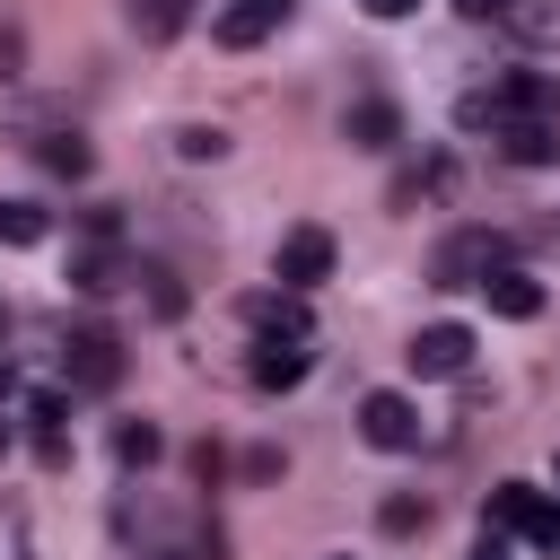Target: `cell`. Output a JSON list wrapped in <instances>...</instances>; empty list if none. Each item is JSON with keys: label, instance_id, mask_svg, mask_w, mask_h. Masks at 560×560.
Listing matches in <instances>:
<instances>
[{"label": "cell", "instance_id": "9a60e30c", "mask_svg": "<svg viewBox=\"0 0 560 560\" xmlns=\"http://www.w3.org/2000/svg\"><path fill=\"white\" fill-rule=\"evenodd\" d=\"M122 18L140 26V44H166V35H184L192 0H122Z\"/></svg>", "mask_w": 560, "mask_h": 560}, {"label": "cell", "instance_id": "f546056e", "mask_svg": "<svg viewBox=\"0 0 560 560\" xmlns=\"http://www.w3.org/2000/svg\"><path fill=\"white\" fill-rule=\"evenodd\" d=\"M359 9H368V18H385V26H394V18H411V9H420V0H359Z\"/></svg>", "mask_w": 560, "mask_h": 560}, {"label": "cell", "instance_id": "5b68a950", "mask_svg": "<svg viewBox=\"0 0 560 560\" xmlns=\"http://www.w3.org/2000/svg\"><path fill=\"white\" fill-rule=\"evenodd\" d=\"M359 438L385 446V455H411V446H420V402H411V394H368V402H359Z\"/></svg>", "mask_w": 560, "mask_h": 560}, {"label": "cell", "instance_id": "f1b7e54d", "mask_svg": "<svg viewBox=\"0 0 560 560\" xmlns=\"http://www.w3.org/2000/svg\"><path fill=\"white\" fill-rule=\"evenodd\" d=\"M472 560H516V534H490V525H481V542H472Z\"/></svg>", "mask_w": 560, "mask_h": 560}, {"label": "cell", "instance_id": "44dd1931", "mask_svg": "<svg viewBox=\"0 0 560 560\" xmlns=\"http://www.w3.org/2000/svg\"><path fill=\"white\" fill-rule=\"evenodd\" d=\"M35 158H44V166H52V175H88V166H96V149H88V140H79V131H52V140H44V149H35Z\"/></svg>", "mask_w": 560, "mask_h": 560}, {"label": "cell", "instance_id": "4316f807", "mask_svg": "<svg viewBox=\"0 0 560 560\" xmlns=\"http://www.w3.org/2000/svg\"><path fill=\"white\" fill-rule=\"evenodd\" d=\"M140 280H149V306H158V315H175V306H184V289H175V271H166V262H140Z\"/></svg>", "mask_w": 560, "mask_h": 560}, {"label": "cell", "instance_id": "277c9868", "mask_svg": "<svg viewBox=\"0 0 560 560\" xmlns=\"http://www.w3.org/2000/svg\"><path fill=\"white\" fill-rule=\"evenodd\" d=\"M271 280L298 289V298H306L315 280H332V236H324V228H289L280 254H271Z\"/></svg>", "mask_w": 560, "mask_h": 560}, {"label": "cell", "instance_id": "4dcf8cb0", "mask_svg": "<svg viewBox=\"0 0 560 560\" xmlns=\"http://www.w3.org/2000/svg\"><path fill=\"white\" fill-rule=\"evenodd\" d=\"M464 18H508V0H455Z\"/></svg>", "mask_w": 560, "mask_h": 560}, {"label": "cell", "instance_id": "83f0119b", "mask_svg": "<svg viewBox=\"0 0 560 560\" xmlns=\"http://www.w3.org/2000/svg\"><path fill=\"white\" fill-rule=\"evenodd\" d=\"M18 61H26V35H18V26H0V88L18 79Z\"/></svg>", "mask_w": 560, "mask_h": 560}, {"label": "cell", "instance_id": "d4e9b609", "mask_svg": "<svg viewBox=\"0 0 560 560\" xmlns=\"http://www.w3.org/2000/svg\"><path fill=\"white\" fill-rule=\"evenodd\" d=\"M175 149H184V158H228V131H219V122H184Z\"/></svg>", "mask_w": 560, "mask_h": 560}, {"label": "cell", "instance_id": "cb8c5ba5", "mask_svg": "<svg viewBox=\"0 0 560 560\" xmlns=\"http://www.w3.org/2000/svg\"><path fill=\"white\" fill-rule=\"evenodd\" d=\"M0 245H44V210L35 201H0Z\"/></svg>", "mask_w": 560, "mask_h": 560}, {"label": "cell", "instance_id": "e575fe53", "mask_svg": "<svg viewBox=\"0 0 560 560\" xmlns=\"http://www.w3.org/2000/svg\"><path fill=\"white\" fill-rule=\"evenodd\" d=\"M271 9H289V0H271Z\"/></svg>", "mask_w": 560, "mask_h": 560}, {"label": "cell", "instance_id": "5bb4252c", "mask_svg": "<svg viewBox=\"0 0 560 560\" xmlns=\"http://www.w3.org/2000/svg\"><path fill=\"white\" fill-rule=\"evenodd\" d=\"M516 44H560V0H508V18H499Z\"/></svg>", "mask_w": 560, "mask_h": 560}, {"label": "cell", "instance_id": "3957f363", "mask_svg": "<svg viewBox=\"0 0 560 560\" xmlns=\"http://www.w3.org/2000/svg\"><path fill=\"white\" fill-rule=\"evenodd\" d=\"M236 315L254 324V341H315V315H306L298 289H245Z\"/></svg>", "mask_w": 560, "mask_h": 560}, {"label": "cell", "instance_id": "d6a6232c", "mask_svg": "<svg viewBox=\"0 0 560 560\" xmlns=\"http://www.w3.org/2000/svg\"><path fill=\"white\" fill-rule=\"evenodd\" d=\"M551 481H560V455H551Z\"/></svg>", "mask_w": 560, "mask_h": 560}, {"label": "cell", "instance_id": "30bf717a", "mask_svg": "<svg viewBox=\"0 0 560 560\" xmlns=\"http://www.w3.org/2000/svg\"><path fill=\"white\" fill-rule=\"evenodd\" d=\"M26 429H35V464L61 472L70 464V402L61 394H26Z\"/></svg>", "mask_w": 560, "mask_h": 560}, {"label": "cell", "instance_id": "484cf974", "mask_svg": "<svg viewBox=\"0 0 560 560\" xmlns=\"http://www.w3.org/2000/svg\"><path fill=\"white\" fill-rule=\"evenodd\" d=\"M525 254H542V262H560V210H542V219H525V236H516Z\"/></svg>", "mask_w": 560, "mask_h": 560}, {"label": "cell", "instance_id": "ffe728a7", "mask_svg": "<svg viewBox=\"0 0 560 560\" xmlns=\"http://www.w3.org/2000/svg\"><path fill=\"white\" fill-rule=\"evenodd\" d=\"M516 542H534V551H560V499H551V490H534V508H525Z\"/></svg>", "mask_w": 560, "mask_h": 560}, {"label": "cell", "instance_id": "9c48e42d", "mask_svg": "<svg viewBox=\"0 0 560 560\" xmlns=\"http://www.w3.org/2000/svg\"><path fill=\"white\" fill-rule=\"evenodd\" d=\"M122 280H140V262H131L114 236H105V245H88V254L70 262V289H79V298H114Z\"/></svg>", "mask_w": 560, "mask_h": 560}, {"label": "cell", "instance_id": "8fae6325", "mask_svg": "<svg viewBox=\"0 0 560 560\" xmlns=\"http://www.w3.org/2000/svg\"><path fill=\"white\" fill-rule=\"evenodd\" d=\"M481 298H490V315H508V324H534V315H542V280L516 271V262H499V271L481 280Z\"/></svg>", "mask_w": 560, "mask_h": 560}, {"label": "cell", "instance_id": "7a4b0ae2", "mask_svg": "<svg viewBox=\"0 0 560 560\" xmlns=\"http://www.w3.org/2000/svg\"><path fill=\"white\" fill-rule=\"evenodd\" d=\"M61 376H70L79 394H114V385H122V341H114L105 324L70 332V350H61Z\"/></svg>", "mask_w": 560, "mask_h": 560}, {"label": "cell", "instance_id": "7c38bea8", "mask_svg": "<svg viewBox=\"0 0 560 560\" xmlns=\"http://www.w3.org/2000/svg\"><path fill=\"white\" fill-rule=\"evenodd\" d=\"M341 140H350V149H394V140H402V114H394L385 96H359V105L341 114Z\"/></svg>", "mask_w": 560, "mask_h": 560}, {"label": "cell", "instance_id": "836d02e7", "mask_svg": "<svg viewBox=\"0 0 560 560\" xmlns=\"http://www.w3.org/2000/svg\"><path fill=\"white\" fill-rule=\"evenodd\" d=\"M0 446H9V429H0Z\"/></svg>", "mask_w": 560, "mask_h": 560}, {"label": "cell", "instance_id": "ba28073f", "mask_svg": "<svg viewBox=\"0 0 560 560\" xmlns=\"http://www.w3.org/2000/svg\"><path fill=\"white\" fill-rule=\"evenodd\" d=\"M499 96H508V122H551L560 131V79L551 70H508Z\"/></svg>", "mask_w": 560, "mask_h": 560}, {"label": "cell", "instance_id": "6da1fadb", "mask_svg": "<svg viewBox=\"0 0 560 560\" xmlns=\"http://www.w3.org/2000/svg\"><path fill=\"white\" fill-rule=\"evenodd\" d=\"M499 262H508V236H490V228H455V236L429 254V280H438V289H481Z\"/></svg>", "mask_w": 560, "mask_h": 560}, {"label": "cell", "instance_id": "ac0fdd59", "mask_svg": "<svg viewBox=\"0 0 560 560\" xmlns=\"http://www.w3.org/2000/svg\"><path fill=\"white\" fill-rule=\"evenodd\" d=\"M499 140H508L516 166H551V158H560V131H551V122H508Z\"/></svg>", "mask_w": 560, "mask_h": 560}, {"label": "cell", "instance_id": "2e32d148", "mask_svg": "<svg viewBox=\"0 0 560 560\" xmlns=\"http://www.w3.org/2000/svg\"><path fill=\"white\" fill-rule=\"evenodd\" d=\"M280 18H289V9H271V0H236V9L219 18V44H262Z\"/></svg>", "mask_w": 560, "mask_h": 560}, {"label": "cell", "instance_id": "7402d4cb", "mask_svg": "<svg viewBox=\"0 0 560 560\" xmlns=\"http://www.w3.org/2000/svg\"><path fill=\"white\" fill-rule=\"evenodd\" d=\"M114 455H122V464L140 472V464H158V455H166V438H158L149 420H122V429H114Z\"/></svg>", "mask_w": 560, "mask_h": 560}, {"label": "cell", "instance_id": "52a82bcc", "mask_svg": "<svg viewBox=\"0 0 560 560\" xmlns=\"http://www.w3.org/2000/svg\"><path fill=\"white\" fill-rule=\"evenodd\" d=\"M306 368H315V341H254V359H245V376H254L262 394L306 385Z\"/></svg>", "mask_w": 560, "mask_h": 560}, {"label": "cell", "instance_id": "1f68e13d", "mask_svg": "<svg viewBox=\"0 0 560 560\" xmlns=\"http://www.w3.org/2000/svg\"><path fill=\"white\" fill-rule=\"evenodd\" d=\"M9 394H18V368H9V359H0V402H9Z\"/></svg>", "mask_w": 560, "mask_h": 560}, {"label": "cell", "instance_id": "e0dca14e", "mask_svg": "<svg viewBox=\"0 0 560 560\" xmlns=\"http://www.w3.org/2000/svg\"><path fill=\"white\" fill-rule=\"evenodd\" d=\"M525 508H534V481H499V490L481 499V525H490V534H516Z\"/></svg>", "mask_w": 560, "mask_h": 560}, {"label": "cell", "instance_id": "8992f818", "mask_svg": "<svg viewBox=\"0 0 560 560\" xmlns=\"http://www.w3.org/2000/svg\"><path fill=\"white\" fill-rule=\"evenodd\" d=\"M402 359H411V376H464L472 368V324H420Z\"/></svg>", "mask_w": 560, "mask_h": 560}, {"label": "cell", "instance_id": "4fadbf2b", "mask_svg": "<svg viewBox=\"0 0 560 560\" xmlns=\"http://www.w3.org/2000/svg\"><path fill=\"white\" fill-rule=\"evenodd\" d=\"M446 184H455V158H420V166L394 175V210H411V201H446Z\"/></svg>", "mask_w": 560, "mask_h": 560}, {"label": "cell", "instance_id": "d6986e66", "mask_svg": "<svg viewBox=\"0 0 560 560\" xmlns=\"http://www.w3.org/2000/svg\"><path fill=\"white\" fill-rule=\"evenodd\" d=\"M140 560H228V534H219V525H192L184 542H149Z\"/></svg>", "mask_w": 560, "mask_h": 560}, {"label": "cell", "instance_id": "603a6c76", "mask_svg": "<svg viewBox=\"0 0 560 560\" xmlns=\"http://www.w3.org/2000/svg\"><path fill=\"white\" fill-rule=\"evenodd\" d=\"M376 525H385V534L402 542V534H420V525H429V499H420V490H394V499L376 508Z\"/></svg>", "mask_w": 560, "mask_h": 560}]
</instances>
